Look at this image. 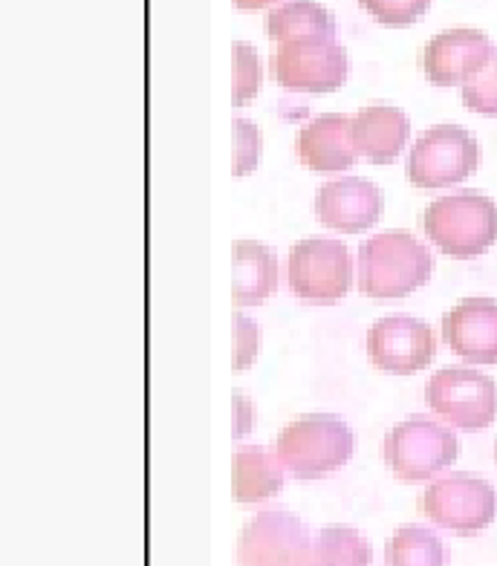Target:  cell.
<instances>
[{
    "instance_id": "6da1fadb",
    "label": "cell",
    "mask_w": 497,
    "mask_h": 566,
    "mask_svg": "<svg viewBox=\"0 0 497 566\" xmlns=\"http://www.w3.org/2000/svg\"><path fill=\"white\" fill-rule=\"evenodd\" d=\"M434 272V258L408 231H385L359 249V290L367 298H405Z\"/></svg>"
},
{
    "instance_id": "7a4b0ae2",
    "label": "cell",
    "mask_w": 497,
    "mask_h": 566,
    "mask_svg": "<svg viewBox=\"0 0 497 566\" xmlns=\"http://www.w3.org/2000/svg\"><path fill=\"white\" fill-rule=\"evenodd\" d=\"M353 446H356L353 431L342 417L307 413L278 433L275 457L298 480H315L342 469L353 457Z\"/></svg>"
},
{
    "instance_id": "3957f363",
    "label": "cell",
    "mask_w": 497,
    "mask_h": 566,
    "mask_svg": "<svg viewBox=\"0 0 497 566\" xmlns=\"http://www.w3.org/2000/svg\"><path fill=\"white\" fill-rule=\"evenodd\" d=\"M423 229L439 252L477 258L497 243V202L477 191L439 197L425 209Z\"/></svg>"
},
{
    "instance_id": "277c9868",
    "label": "cell",
    "mask_w": 497,
    "mask_h": 566,
    "mask_svg": "<svg viewBox=\"0 0 497 566\" xmlns=\"http://www.w3.org/2000/svg\"><path fill=\"white\" fill-rule=\"evenodd\" d=\"M477 165H480V145L466 127L434 125L414 142L405 174L411 186L434 191L463 182L477 171Z\"/></svg>"
},
{
    "instance_id": "5b68a950",
    "label": "cell",
    "mask_w": 497,
    "mask_h": 566,
    "mask_svg": "<svg viewBox=\"0 0 497 566\" xmlns=\"http://www.w3.org/2000/svg\"><path fill=\"white\" fill-rule=\"evenodd\" d=\"M460 457V442L428 417H408L385 437V462L405 483H423Z\"/></svg>"
},
{
    "instance_id": "8992f818",
    "label": "cell",
    "mask_w": 497,
    "mask_h": 566,
    "mask_svg": "<svg viewBox=\"0 0 497 566\" xmlns=\"http://www.w3.org/2000/svg\"><path fill=\"white\" fill-rule=\"evenodd\" d=\"M425 402L463 431H480L497 419V385L472 367H443L425 385Z\"/></svg>"
},
{
    "instance_id": "52a82bcc",
    "label": "cell",
    "mask_w": 497,
    "mask_h": 566,
    "mask_svg": "<svg viewBox=\"0 0 497 566\" xmlns=\"http://www.w3.org/2000/svg\"><path fill=\"white\" fill-rule=\"evenodd\" d=\"M287 281L298 298L333 304L353 283V261L342 240L307 238L290 249Z\"/></svg>"
},
{
    "instance_id": "ba28073f",
    "label": "cell",
    "mask_w": 497,
    "mask_h": 566,
    "mask_svg": "<svg viewBox=\"0 0 497 566\" xmlns=\"http://www.w3.org/2000/svg\"><path fill=\"white\" fill-rule=\"evenodd\" d=\"M420 512L443 530L477 535L497 514V492L475 474H448L431 483L420 497Z\"/></svg>"
},
{
    "instance_id": "9c48e42d",
    "label": "cell",
    "mask_w": 497,
    "mask_h": 566,
    "mask_svg": "<svg viewBox=\"0 0 497 566\" xmlns=\"http://www.w3.org/2000/svg\"><path fill=\"white\" fill-rule=\"evenodd\" d=\"M312 546L296 514L260 512L240 530L238 566H312Z\"/></svg>"
},
{
    "instance_id": "30bf717a",
    "label": "cell",
    "mask_w": 497,
    "mask_h": 566,
    "mask_svg": "<svg viewBox=\"0 0 497 566\" xmlns=\"http://www.w3.org/2000/svg\"><path fill=\"white\" fill-rule=\"evenodd\" d=\"M350 61L333 41H292L272 55L275 82L296 93H333L348 82Z\"/></svg>"
},
{
    "instance_id": "8fae6325",
    "label": "cell",
    "mask_w": 497,
    "mask_h": 566,
    "mask_svg": "<svg viewBox=\"0 0 497 566\" xmlns=\"http://www.w3.org/2000/svg\"><path fill=\"white\" fill-rule=\"evenodd\" d=\"M367 356L373 365L396 376H411L431 365L437 356L434 329L411 315H387L367 333Z\"/></svg>"
},
{
    "instance_id": "7c38bea8",
    "label": "cell",
    "mask_w": 497,
    "mask_h": 566,
    "mask_svg": "<svg viewBox=\"0 0 497 566\" xmlns=\"http://www.w3.org/2000/svg\"><path fill=\"white\" fill-rule=\"evenodd\" d=\"M495 46L489 35L472 27H457V30L439 32L425 44L420 55V67L425 78L437 87H454L475 78L486 64H489Z\"/></svg>"
},
{
    "instance_id": "4fadbf2b",
    "label": "cell",
    "mask_w": 497,
    "mask_h": 566,
    "mask_svg": "<svg viewBox=\"0 0 497 566\" xmlns=\"http://www.w3.org/2000/svg\"><path fill=\"white\" fill-rule=\"evenodd\" d=\"M382 209H385L382 191L371 179L362 177H342L335 182H327L315 197V214L321 223L327 229L344 231V234H359V231L371 229L382 217Z\"/></svg>"
},
{
    "instance_id": "5bb4252c",
    "label": "cell",
    "mask_w": 497,
    "mask_h": 566,
    "mask_svg": "<svg viewBox=\"0 0 497 566\" xmlns=\"http://www.w3.org/2000/svg\"><path fill=\"white\" fill-rule=\"evenodd\" d=\"M443 338L472 365H497V301H460L443 318Z\"/></svg>"
},
{
    "instance_id": "9a60e30c",
    "label": "cell",
    "mask_w": 497,
    "mask_h": 566,
    "mask_svg": "<svg viewBox=\"0 0 497 566\" xmlns=\"http://www.w3.org/2000/svg\"><path fill=\"white\" fill-rule=\"evenodd\" d=\"M359 148L353 139V119L342 113H324L298 134V159L310 171H344L356 163Z\"/></svg>"
},
{
    "instance_id": "2e32d148",
    "label": "cell",
    "mask_w": 497,
    "mask_h": 566,
    "mask_svg": "<svg viewBox=\"0 0 497 566\" xmlns=\"http://www.w3.org/2000/svg\"><path fill=\"white\" fill-rule=\"evenodd\" d=\"M411 122L400 107L371 105L353 116V139L359 154L373 165H391L408 145Z\"/></svg>"
},
{
    "instance_id": "e0dca14e",
    "label": "cell",
    "mask_w": 497,
    "mask_h": 566,
    "mask_svg": "<svg viewBox=\"0 0 497 566\" xmlns=\"http://www.w3.org/2000/svg\"><path fill=\"white\" fill-rule=\"evenodd\" d=\"M231 261H235V283H231L235 304L255 306L272 295L278 286V261L272 249L258 240H235Z\"/></svg>"
},
{
    "instance_id": "ac0fdd59",
    "label": "cell",
    "mask_w": 497,
    "mask_h": 566,
    "mask_svg": "<svg viewBox=\"0 0 497 566\" xmlns=\"http://www.w3.org/2000/svg\"><path fill=\"white\" fill-rule=\"evenodd\" d=\"M267 35L278 44L292 41H333L335 18L315 0H292L267 15Z\"/></svg>"
},
{
    "instance_id": "d6986e66",
    "label": "cell",
    "mask_w": 497,
    "mask_h": 566,
    "mask_svg": "<svg viewBox=\"0 0 497 566\" xmlns=\"http://www.w3.org/2000/svg\"><path fill=\"white\" fill-rule=\"evenodd\" d=\"M283 485V465L263 448H240L231 460V492L238 503H260L275 497Z\"/></svg>"
},
{
    "instance_id": "ffe728a7",
    "label": "cell",
    "mask_w": 497,
    "mask_h": 566,
    "mask_svg": "<svg viewBox=\"0 0 497 566\" xmlns=\"http://www.w3.org/2000/svg\"><path fill=\"white\" fill-rule=\"evenodd\" d=\"M448 549L425 526H402L387 541V566H446Z\"/></svg>"
},
{
    "instance_id": "44dd1931",
    "label": "cell",
    "mask_w": 497,
    "mask_h": 566,
    "mask_svg": "<svg viewBox=\"0 0 497 566\" xmlns=\"http://www.w3.org/2000/svg\"><path fill=\"white\" fill-rule=\"evenodd\" d=\"M371 544L350 526H327L312 546V566H371Z\"/></svg>"
},
{
    "instance_id": "7402d4cb",
    "label": "cell",
    "mask_w": 497,
    "mask_h": 566,
    "mask_svg": "<svg viewBox=\"0 0 497 566\" xmlns=\"http://www.w3.org/2000/svg\"><path fill=\"white\" fill-rule=\"evenodd\" d=\"M231 105L244 107L249 105L260 90V59L252 46L238 41L231 46Z\"/></svg>"
},
{
    "instance_id": "603a6c76",
    "label": "cell",
    "mask_w": 497,
    "mask_h": 566,
    "mask_svg": "<svg viewBox=\"0 0 497 566\" xmlns=\"http://www.w3.org/2000/svg\"><path fill=\"white\" fill-rule=\"evenodd\" d=\"M463 105L480 116H497V50L489 64L463 84Z\"/></svg>"
},
{
    "instance_id": "cb8c5ba5",
    "label": "cell",
    "mask_w": 497,
    "mask_h": 566,
    "mask_svg": "<svg viewBox=\"0 0 497 566\" xmlns=\"http://www.w3.org/2000/svg\"><path fill=\"white\" fill-rule=\"evenodd\" d=\"M379 23L385 27H408L428 12L431 0H359Z\"/></svg>"
},
{
    "instance_id": "d4e9b609",
    "label": "cell",
    "mask_w": 497,
    "mask_h": 566,
    "mask_svg": "<svg viewBox=\"0 0 497 566\" xmlns=\"http://www.w3.org/2000/svg\"><path fill=\"white\" fill-rule=\"evenodd\" d=\"M235 134V157H231V171L235 177L252 174L260 163V130L246 119H235L231 125Z\"/></svg>"
},
{
    "instance_id": "484cf974",
    "label": "cell",
    "mask_w": 497,
    "mask_h": 566,
    "mask_svg": "<svg viewBox=\"0 0 497 566\" xmlns=\"http://www.w3.org/2000/svg\"><path fill=\"white\" fill-rule=\"evenodd\" d=\"M235 370H246L252 367V361L258 358L260 347V333L258 324L252 318H246L244 313H235Z\"/></svg>"
},
{
    "instance_id": "4316f807",
    "label": "cell",
    "mask_w": 497,
    "mask_h": 566,
    "mask_svg": "<svg viewBox=\"0 0 497 566\" xmlns=\"http://www.w3.org/2000/svg\"><path fill=\"white\" fill-rule=\"evenodd\" d=\"M235 437H244L249 428H252V405L246 402L244 394H235Z\"/></svg>"
},
{
    "instance_id": "83f0119b",
    "label": "cell",
    "mask_w": 497,
    "mask_h": 566,
    "mask_svg": "<svg viewBox=\"0 0 497 566\" xmlns=\"http://www.w3.org/2000/svg\"><path fill=\"white\" fill-rule=\"evenodd\" d=\"M272 0H235V7L238 9H263L269 7Z\"/></svg>"
},
{
    "instance_id": "f1b7e54d",
    "label": "cell",
    "mask_w": 497,
    "mask_h": 566,
    "mask_svg": "<svg viewBox=\"0 0 497 566\" xmlns=\"http://www.w3.org/2000/svg\"><path fill=\"white\" fill-rule=\"evenodd\" d=\"M495 457H497V448H495Z\"/></svg>"
}]
</instances>
